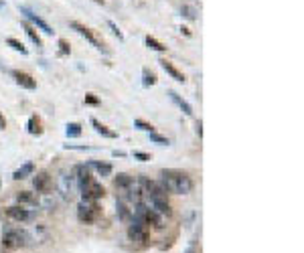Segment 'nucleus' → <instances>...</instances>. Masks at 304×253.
Returning a JSON list of instances; mask_svg holds the SVG:
<instances>
[{
	"mask_svg": "<svg viewBox=\"0 0 304 253\" xmlns=\"http://www.w3.org/2000/svg\"><path fill=\"white\" fill-rule=\"evenodd\" d=\"M160 182L166 189V192L173 194H189L195 189V180L193 176L185 170H176V168H162L160 170Z\"/></svg>",
	"mask_w": 304,
	"mask_h": 253,
	"instance_id": "obj_1",
	"label": "nucleus"
},
{
	"mask_svg": "<svg viewBox=\"0 0 304 253\" xmlns=\"http://www.w3.org/2000/svg\"><path fill=\"white\" fill-rule=\"evenodd\" d=\"M27 245H31V235L27 231H20V229H10V231H6L2 235L0 253H15Z\"/></svg>",
	"mask_w": 304,
	"mask_h": 253,
	"instance_id": "obj_2",
	"label": "nucleus"
},
{
	"mask_svg": "<svg viewBox=\"0 0 304 253\" xmlns=\"http://www.w3.org/2000/svg\"><path fill=\"white\" fill-rule=\"evenodd\" d=\"M134 213V219L144 223L146 227H152L156 229V231H160V229H164V223H162V215L156 213L152 206L148 205H144V203H136V206L132 209Z\"/></svg>",
	"mask_w": 304,
	"mask_h": 253,
	"instance_id": "obj_3",
	"label": "nucleus"
},
{
	"mask_svg": "<svg viewBox=\"0 0 304 253\" xmlns=\"http://www.w3.org/2000/svg\"><path fill=\"white\" fill-rule=\"evenodd\" d=\"M101 206L97 203H85L81 201L80 205H77V219H80L81 223H87V225H92L96 223L99 217H101Z\"/></svg>",
	"mask_w": 304,
	"mask_h": 253,
	"instance_id": "obj_4",
	"label": "nucleus"
},
{
	"mask_svg": "<svg viewBox=\"0 0 304 253\" xmlns=\"http://www.w3.org/2000/svg\"><path fill=\"white\" fill-rule=\"evenodd\" d=\"M128 239L136 245H148L150 241V227H146L144 223L134 219L128 227Z\"/></svg>",
	"mask_w": 304,
	"mask_h": 253,
	"instance_id": "obj_5",
	"label": "nucleus"
},
{
	"mask_svg": "<svg viewBox=\"0 0 304 253\" xmlns=\"http://www.w3.org/2000/svg\"><path fill=\"white\" fill-rule=\"evenodd\" d=\"M69 27H71V29H73V31H75L77 34H81V37H83L85 41H89V43H92L96 49H99L101 53L110 55V49H108V47H106V45L101 43V41H97V37L94 34V31H92V29H87L85 25H81L80 20H71V22H69Z\"/></svg>",
	"mask_w": 304,
	"mask_h": 253,
	"instance_id": "obj_6",
	"label": "nucleus"
},
{
	"mask_svg": "<svg viewBox=\"0 0 304 253\" xmlns=\"http://www.w3.org/2000/svg\"><path fill=\"white\" fill-rule=\"evenodd\" d=\"M4 215L8 217L10 221H15V223H29V221L35 219V215H32L29 209H25L22 205L6 206V209H4Z\"/></svg>",
	"mask_w": 304,
	"mask_h": 253,
	"instance_id": "obj_7",
	"label": "nucleus"
},
{
	"mask_svg": "<svg viewBox=\"0 0 304 253\" xmlns=\"http://www.w3.org/2000/svg\"><path fill=\"white\" fill-rule=\"evenodd\" d=\"M73 176L77 180V187H80V190H83L87 185H92V182H94V174H92V168H89V164H77L73 168Z\"/></svg>",
	"mask_w": 304,
	"mask_h": 253,
	"instance_id": "obj_8",
	"label": "nucleus"
},
{
	"mask_svg": "<svg viewBox=\"0 0 304 253\" xmlns=\"http://www.w3.org/2000/svg\"><path fill=\"white\" fill-rule=\"evenodd\" d=\"M81 197L85 203H97L99 199L106 197V189L99 185V182H92V185H87L83 190H81Z\"/></svg>",
	"mask_w": 304,
	"mask_h": 253,
	"instance_id": "obj_9",
	"label": "nucleus"
},
{
	"mask_svg": "<svg viewBox=\"0 0 304 253\" xmlns=\"http://www.w3.org/2000/svg\"><path fill=\"white\" fill-rule=\"evenodd\" d=\"M18 10H20V15H25V18L31 20V25L35 27V29H41L45 34H53V29H51L39 15H35V13H32V10H29L27 6H18Z\"/></svg>",
	"mask_w": 304,
	"mask_h": 253,
	"instance_id": "obj_10",
	"label": "nucleus"
},
{
	"mask_svg": "<svg viewBox=\"0 0 304 253\" xmlns=\"http://www.w3.org/2000/svg\"><path fill=\"white\" fill-rule=\"evenodd\" d=\"M32 187H35L37 192H49L53 189V178L47 170H41L32 176Z\"/></svg>",
	"mask_w": 304,
	"mask_h": 253,
	"instance_id": "obj_11",
	"label": "nucleus"
},
{
	"mask_svg": "<svg viewBox=\"0 0 304 253\" xmlns=\"http://www.w3.org/2000/svg\"><path fill=\"white\" fill-rule=\"evenodd\" d=\"M10 75H13V79L16 81V85L25 87V89H37V79L32 77L31 73L20 71V69H13V71H10Z\"/></svg>",
	"mask_w": 304,
	"mask_h": 253,
	"instance_id": "obj_12",
	"label": "nucleus"
},
{
	"mask_svg": "<svg viewBox=\"0 0 304 253\" xmlns=\"http://www.w3.org/2000/svg\"><path fill=\"white\" fill-rule=\"evenodd\" d=\"M159 63H160V67L164 69V71H166L168 75H171V77L175 79V81H178V83H185V81H187L185 73H183V71H178V69H176V67H175V65H173L171 61H166V59H160Z\"/></svg>",
	"mask_w": 304,
	"mask_h": 253,
	"instance_id": "obj_13",
	"label": "nucleus"
},
{
	"mask_svg": "<svg viewBox=\"0 0 304 253\" xmlns=\"http://www.w3.org/2000/svg\"><path fill=\"white\" fill-rule=\"evenodd\" d=\"M16 201L18 205H29V206H37L39 205V197H37V192H31V190H18L16 194Z\"/></svg>",
	"mask_w": 304,
	"mask_h": 253,
	"instance_id": "obj_14",
	"label": "nucleus"
},
{
	"mask_svg": "<svg viewBox=\"0 0 304 253\" xmlns=\"http://www.w3.org/2000/svg\"><path fill=\"white\" fill-rule=\"evenodd\" d=\"M27 132H29L31 136H41V134L45 132L41 116H37V113H32V116L29 118V122H27Z\"/></svg>",
	"mask_w": 304,
	"mask_h": 253,
	"instance_id": "obj_15",
	"label": "nucleus"
},
{
	"mask_svg": "<svg viewBox=\"0 0 304 253\" xmlns=\"http://www.w3.org/2000/svg\"><path fill=\"white\" fill-rule=\"evenodd\" d=\"M22 29H25V32H27V37L31 39V43L32 45H37L39 49H43V39L39 37V32H37V29L31 25V22H27V20H22Z\"/></svg>",
	"mask_w": 304,
	"mask_h": 253,
	"instance_id": "obj_16",
	"label": "nucleus"
},
{
	"mask_svg": "<svg viewBox=\"0 0 304 253\" xmlns=\"http://www.w3.org/2000/svg\"><path fill=\"white\" fill-rule=\"evenodd\" d=\"M92 126L96 128V132H97L99 136H104V138H110V140H116V138H118V132L110 130L106 124H101V122H99V120H96V118H92Z\"/></svg>",
	"mask_w": 304,
	"mask_h": 253,
	"instance_id": "obj_17",
	"label": "nucleus"
},
{
	"mask_svg": "<svg viewBox=\"0 0 304 253\" xmlns=\"http://www.w3.org/2000/svg\"><path fill=\"white\" fill-rule=\"evenodd\" d=\"M168 95H171V99L176 103L178 108L183 110V113H185V116H193V108H191V103H189V101H185L181 95L176 94V91H168Z\"/></svg>",
	"mask_w": 304,
	"mask_h": 253,
	"instance_id": "obj_18",
	"label": "nucleus"
},
{
	"mask_svg": "<svg viewBox=\"0 0 304 253\" xmlns=\"http://www.w3.org/2000/svg\"><path fill=\"white\" fill-rule=\"evenodd\" d=\"M114 185L116 189H122V190H128L132 185H134V176H130L128 172H120V174L114 178Z\"/></svg>",
	"mask_w": 304,
	"mask_h": 253,
	"instance_id": "obj_19",
	"label": "nucleus"
},
{
	"mask_svg": "<svg viewBox=\"0 0 304 253\" xmlns=\"http://www.w3.org/2000/svg\"><path fill=\"white\" fill-rule=\"evenodd\" d=\"M32 172H35V164H32V162H27V164H22L20 168H16V170L13 172V178H15V180H22V178L31 176Z\"/></svg>",
	"mask_w": 304,
	"mask_h": 253,
	"instance_id": "obj_20",
	"label": "nucleus"
},
{
	"mask_svg": "<svg viewBox=\"0 0 304 253\" xmlns=\"http://www.w3.org/2000/svg\"><path fill=\"white\" fill-rule=\"evenodd\" d=\"M89 168H94L96 172L99 176H110L112 174V164H108V162H97V160H92V162H89Z\"/></svg>",
	"mask_w": 304,
	"mask_h": 253,
	"instance_id": "obj_21",
	"label": "nucleus"
},
{
	"mask_svg": "<svg viewBox=\"0 0 304 253\" xmlns=\"http://www.w3.org/2000/svg\"><path fill=\"white\" fill-rule=\"evenodd\" d=\"M144 43H146V47L152 49V51H159V53H164V51H166V45L160 43L156 37H152V34H148V37L144 39Z\"/></svg>",
	"mask_w": 304,
	"mask_h": 253,
	"instance_id": "obj_22",
	"label": "nucleus"
},
{
	"mask_svg": "<svg viewBox=\"0 0 304 253\" xmlns=\"http://www.w3.org/2000/svg\"><path fill=\"white\" fill-rule=\"evenodd\" d=\"M159 83V77H156L154 71H150V69H142V85L144 87H150V85H156Z\"/></svg>",
	"mask_w": 304,
	"mask_h": 253,
	"instance_id": "obj_23",
	"label": "nucleus"
},
{
	"mask_svg": "<svg viewBox=\"0 0 304 253\" xmlns=\"http://www.w3.org/2000/svg\"><path fill=\"white\" fill-rule=\"evenodd\" d=\"M81 124H77V122H71V124H67L65 126V134L67 138H80L81 136Z\"/></svg>",
	"mask_w": 304,
	"mask_h": 253,
	"instance_id": "obj_24",
	"label": "nucleus"
},
{
	"mask_svg": "<svg viewBox=\"0 0 304 253\" xmlns=\"http://www.w3.org/2000/svg\"><path fill=\"white\" fill-rule=\"evenodd\" d=\"M6 45H8V47H13L15 51H18L20 55H29V49H27L18 39H15V37H8V39H6Z\"/></svg>",
	"mask_w": 304,
	"mask_h": 253,
	"instance_id": "obj_25",
	"label": "nucleus"
},
{
	"mask_svg": "<svg viewBox=\"0 0 304 253\" xmlns=\"http://www.w3.org/2000/svg\"><path fill=\"white\" fill-rule=\"evenodd\" d=\"M118 213H120V219H122V221H128V219H130L132 211L128 209L126 201H120V203H118Z\"/></svg>",
	"mask_w": 304,
	"mask_h": 253,
	"instance_id": "obj_26",
	"label": "nucleus"
},
{
	"mask_svg": "<svg viewBox=\"0 0 304 253\" xmlns=\"http://www.w3.org/2000/svg\"><path fill=\"white\" fill-rule=\"evenodd\" d=\"M134 126H136L138 130H142V132H154V126L152 124H148V122H144V120H140V118H136L134 120Z\"/></svg>",
	"mask_w": 304,
	"mask_h": 253,
	"instance_id": "obj_27",
	"label": "nucleus"
},
{
	"mask_svg": "<svg viewBox=\"0 0 304 253\" xmlns=\"http://www.w3.org/2000/svg\"><path fill=\"white\" fill-rule=\"evenodd\" d=\"M150 142L160 144V146H168V138H164V136H160V134H156V132H150Z\"/></svg>",
	"mask_w": 304,
	"mask_h": 253,
	"instance_id": "obj_28",
	"label": "nucleus"
},
{
	"mask_svg": "<svg viewBox=\"0 0 304 253\" xmlns=\"http://www.w3.org/2000/svg\"><path fill=\"white\" fill-rule=\"evenodd\" d=\"M71 53V45L67 39H59V55H69Z\"/></svg>",
	"mask_w": 304,
	"mask_h": 253,
	"instance_id": "obj_29",
	"label": "nucleus"
},
{
	"mask_svg": "<svg viewBox=\"0 0 304 253\" xmlns=\"http://www.w3.org/2000/svg\"><path fill=\"white\" fill-rule=\"evenodd\" d=\"M132 156L136 158V160H140V162H148V160H152V156H150L148 152H140V150H136Z\"/></svg>",
	"mask_w": 304,
	"mask_h": 253,
	"instance_id": "obj_30",
	"label": "nucleus"
},
{
	"mask_svg": "<svg viewBox=\"0 0 304 253\" xmlns=\"http://www.w3.org/2000/svg\"><path fill=\"white\" fill-rule=\"evenodd\" d=\"M108 27L112 29V32H114V34H116V37H118L120 41H124V34H122V31L116 27V22H114V20H108Z\"/></svg>",
	"mask_w": 304,
	"mask_h": 253,
	"instance_id": "obj_31",
	"label": "nucleus"
},
{
	"mask_svg": "<svg viewBox=\"0 0 304 253\" xmlns=\"http://www.w3.org/2000/svg\"><path fill=\"white\" fill-rule=\"evenodd\" d=\"M183 15H185L187 18H191V20H193V18L197 16V10H195L193 6H183Z\"/></svg>",
	"mask_w": 304,
	"mask_h": 253,
	"instance_id": "obj_32",
	"label": "nucleus"
},
{
	"mask_svg": "<svg viewBox=\"0 0 304 253\" xmlns=\"http://www.w3.org/2000/svg\"><path fill=\"white\" fill-rule=\"evenodd\" d=\"M85 103H87V106H99V99L94 94H87L85 95Z\"/></svg>",
	"mask_w": 304,
	"mask_h": 253,
	"instance_id": "obj_33",
	"label": "nucleus"
},
{
	"mask_svg": "<svg viewBox=\"0 0 304 253\" xmlns=\"http://www.w3.org/2000/svg\"><path fill=\"white\" fill-rule=\"evenodd\" d=\"M197 134H199V138L203 136V122L201 120H197Z\"/></svg>",
	"mask_w": 304,
	"mask_h": 253,
	"instance_id": "obj_34",
	"label": "nucleus"
},
{
	"mask_svg": "<svg viewBox=\"0 0 304 253\" xmlns=\"http://www.w3.org/2000/svg\"><path fill=\"white\" fill-rule=\"evenodd\" d=\"M4 128H6V118L0 113V130H4Z\"/></svg>",
	"mask_w": 304,
	"mask_h": 253,
	"instance_id": "obj_35",
	"label": "nucleus"
},
{
	"mask_svg": "<svg viewBox=\"0 0 304 253\" xmlns=\"http://www.w3.org/2000/svg\"><path fill=\"white\" fill-rule=\"evenodd\" d=\"M112 156H120V158H124V156H126V152H122V150H114V152H112Z\"/></svg>",
	"mask_w": 304,
	"mask_h": 253,
	"instance_id": "obj_36",
	"label": "nucleus"
},
{
	"mask_svg": "<svg viewBox=\"0 0 304 253\" xmlns=\"http://www.w3.org/2000/svg\"><path fill=\"white\" fill-rule=\"evenodd\" d=\"M96 2H97V4H104V0H96Z\"/></svg>",
	"mask_w": 304,
	"mask_h": 253,
	"instance_id": "obj_37",
	"label": "nucleus"
}]
</instances>
